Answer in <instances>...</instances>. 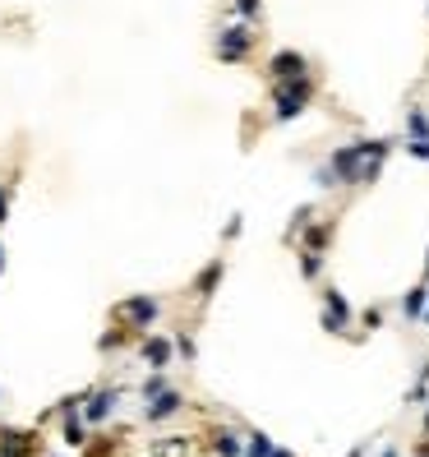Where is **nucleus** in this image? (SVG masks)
I'll list each match as a JSON object with an SVG mask.
<instances>
[{
  "mask_svg": "<svg viewBox=\"0 0 429 457\" xmlns=\"http://www.w3.org/2000/svg\"><path fill=\"white\" fill-rule=\"evenodd\" d=\"M115 319L130 324V328H148L153 319H157V300H153V296H130V300L115 305Z\"/></svg>",
  "mask_w": 429,
  "mask_h": 457,
  "instance_id": "1",
  "label": "nucleus"
},
{
  "mask_svg": "<svg viewBox=\"0 0 429 457\" xmlns=\"http://www.w3.org/2000/svg\"><path fill=\"white\" fill-rule=\"evenodd\" d=\"M309 102V83L305 79H286L277 88V120H291V115H300Z\"/></svg>",
  "mask_w": 429,
  "mask_h": 457,
  "instance_id": "2",
  "label": "nucleus"
},
{
  "mask_svg": "<svg viewBox=\"0 0 429 457\" xmlns=\"http://www.w3.org/2000/svg\"><path fill=\"white\" fill-rule=\"evenodd\" d=\"M268 70H272V79H277V83H286V79H305V56H296V51H277Z\"/></svg>",
  "mask_w": 429,
  "mask_h": 457,
  "instance_id": "3",
  "label": "nucleus"
},
{
  "mask_svg": "<svg viewBox=\"0 0 429 457\" xmlns=\"http://www.w3.org/2000/svg\"><path fill=\"white\" fill-rule=\"evenodd\" d=\"M249 51V28H227V33H222V42H217V56L222 61H240V56Z\"/></svg>",
  "mask_w": 429,
  "mask_h": 457,
  "instance_id": "4",
  "label": "nucleus"
},
{
  "mask_svg": "<svg viewBox=\"0 0 429 457\" xmlns=\"http://www.w3.org/2000/svg\"><path fill=\"white\" fill-rule=\"evenodd\" d=\"M180 411V393H171V388H162L157 397H153V406H148V421H167V416Z\"/></svg>",
  "mask_w": 429,
  "mask_h": 457,
  "instance_id": "5",
  "label": "nucleus"
},
{
  "mask_svg": "<svg viewBox=\"0 0 429 457\" xmlns=\"http://www.w3.org/2000/svg\"><path fill=\"white\" fill-rule=\"evenodd\" d=\"M346 319H351V305H346L342 296H337V291H328V314H324V328H333V333H337V328H346Z\"/></svg>",
  "mask_w": 429,
  "mask_h": 457,
  "instance_id": "6",
  "label": "nucleus"
},
{
  "mask_svg": "<svg viewBox=\"0 0 429 457\" xmlns=\"http://www.w3.org/2000/svg\"><path fill=\"white\" fill-rule=\"evenodd\" d=\"M0 457H28V434L5 430L0 434Z\"/></svg>",
  "mask_w": 429,
  "mask_h": 457,
  "instance_id": "7",
  "label": "nucleus"
},
{
  "mask_svg": "<svg viewBox=\"0 0 429 457\" xmlns=\"http://www.w3.org/2000/svg\"><path fill=\"white\" fill-rule=\"evenodd\" d=\"M143 356H148V365H157V369H162V365L171 361V342H162V337H153V342L143 346Z\"/></svg>",
  "mask_w": 429,
  "mask_h": 457,
  "instance_id": "8",
  "label": "nucleus"
},
{
  "mask_svg": "<svg viewBox=\"0 0 429 457\" xmlns=\"http://www.w3.org/2000/svg\"><path fill=\"white\" fill-rule=\"evenodd\" d=\"M212 448H217L222 457H240V439L231 430H217V434H212Z\"/></svg>",
  "mask_w": 429,
  "mask_h": 457,
  "instance_id": "9",
  "label": "nucleus"
},
{
  "mask_svg": "<svg viewBox=\"0 0 429 457\" xmlns=\"http://www.w3.org/2000/svg\"><path fill=\"white\" fill-rule=\"evenodd\" d=\"M217 282H222V264H208V268L199 273V287H194V291H199V296H212V287H217Z\"/></svg>",
  "mask_w": 429,
  "mask_h": 457,
  "instance_id": "10",
  "label": "nucleus"
},
{
  "mask_svg": "<svg viewBox=\"0 0 429 457\" xmlns=\"http://www.w3.org/2000/svg\"><path fill=\"white\" fill-rule=\"evenodd\" d=\"M111 402H115L111 393H93V397H88V421H102V416H106V406H111Z\"/></svg>",
  "mask_w": 429,
  "mask_h": 457,
  "instance_id": "11",
  "label": "nucleus"
},
{
  "mask_svg": "<svg viewBox=\"0 0 429 457\" xmlns=\"http://www.w3.org/2000/svg\"><path fill=\"white\" fill-rule=\"evenodd\" d=\"M425 296H429V287H415L411 296H406V314H411V319H415V314H425Z\"/></svg>",
  "mask_w": 429,
  "mask_h": 457,
  "instance_id": "12",
  "label": "nucleus"
},
{
  "mask_svg": "<svg viewBox=\"0 0 429 457\" xmlns=\"http://www.w3.org/2000/svg\"><path fill=\"white\" fill-rule=\"evenodd\" d=\"M305 245H309V255H319V250L328 245V227H314V231H305Z\"/></svg>",
  "mask_w": 429,
  "mask_h": 457,
  "instance_id": "13",
  "label": "nucleus"
},
{
  "mask_svg": "<svg viewBox=\"0 0 429 457\" xmlns=\"http://www.w3.org/2000/svg\"><path fill=\"white\" fill-rule=\"evenodd\" d=\"M65 443H74V448H79V443H88V439H83V425L74 421V411H70V421H65Z\"/></svg>",
  "mask_w": 429,
  "mask_h": 457,
  "instance_id": "14",
  "label": "nucleus"
},
{
  "mask_svg": "<svg viewBox=\"0 0 429 457\" xmlns=\"http://www.w3.org/2000/svg\"><path fill=\"white\" fill-rule=\"evenodd\" d=\"M245 457H272V443L263 439V434H249V453Z\"/></svg>",
  "mask_w": 429,
  "mask_h": 457,
  "instance_id": "15",
  "label": "nucleus"
},
{
  "mask_svg": "<svg viewBox=\"0 0 429 457\" xmlns=\"http://www.w3.org/2000/svg\"><path fill=\"white\" fill-rule=\"evenodd\" d=\"M411 134H415V139H429V120L420 111H411Z\"/></svg>",
  "mask_w": 429,
  "mask_h": 457,
  "instance_id": "16",
  "label": "nucleus"
},
{
  "mask_svg": "<svg viewBox=\"0 0 429 457\" xmlns=\"http://www.w3.org/2000/svg\"><path fill=\"white\" fill-rule=\"evenodd\" d=\"M236 9H240V14L249 19V14H259V0H236Z\"/></svg>",
  "mask_w": 429,
  "mask_h": 457,
  "instance_id": "17",
  "label": "nucleus"
},
{
  "mask_svg": "<svg viewBox=\"0 0 429 457\" xmlns=\"http://www.w3.org/2000/svg\"><path fill=\"white\" fill-rule=\"evenodd\" d=\"M406 148H411L415 158H429V139H415V143H406Z\"/></svg>",
  "mask_w": 429,
  "mask_h": 457,
  "instance_id": "18",
  "label": "nucleus"
},
{
  "mask_svg": "<svg viewBox=\"0 0 429 457\" xmlns=\"http://www.w3.org/2000/svg\"><path fill=\"white\" fill-rule=\"evenodd\" d=\"M300 268H305V277H314L319 273V255H305V264H300Z\"/></svg>",
  "mask_w": 429,
  "mask_h": 457,
  "instance_id": "19",
  "label": "nucleus"
},
{
  "mask_svg": "<svg viewBox=\"0 0 429 457\" xmlns=\"http://www.w3.org/2000/svg\"><path fill=\"white\" fill-rule=\"evenodd\" d=\"M415 457H429V443H420V448H415Z\"/></svg>",
  "mask_w": 429,
  "mask_h": 457,
  "instance_id": "20",
  "label": "nucleus"
},
{
  "mask_svg": "<svg viewBox=\"0 0 429 457\" xmlns=\"http://www.w3.org/2000/svg\"><path fill=\"white\" fill-rule=\"evenodd\" d=\"M0 222H5V194H0Z\"/></svg>",
  "mask_w": 429,
  "mask_h": 457,
  "instance_id": "21",
  "label": "nucleus"
},
{
  "mask_svg": "<svg viewBox=\"0 0 429 457\" xmlns=\"http://www.w3.org/2000/svg\"><path fill=\"white\" fill-rule=\"evenodd\" d=\"M0 268H5V250H0Z\"/></svg>",
  "mask_w": 429,
  "mask_h": 457,
  "instance_id": "22",
  "label": "nucleus"
},
{
  "mask_svg": "<svg viewBox=\"0 0 429 457\" xmlns=\"http://www.w3.org/2000/svg\"><path fill=\"white\" fill-rule=\"evenodd\" d=\"M272 457H286V453H272Z\"/></svg>",
  "mask_w": 429,
  "mask_h": 457,
  "instance_id": "23",
  "label": "nucleus"
},
{
  "mask_svg": "<svg viewBox=\"0 0 429 457\" xmlns=\"http://www.w3.org/2000/svg\"><path fill=\"white\" fill-rule=\"evenodd\" d=\"M425 430H429V416H425Z\"/></svg>",
  "mask_w": 429,
  "mask_h": 457,
  "instance_id": "24",
  "label": "nucleus"
}]
</instances>
